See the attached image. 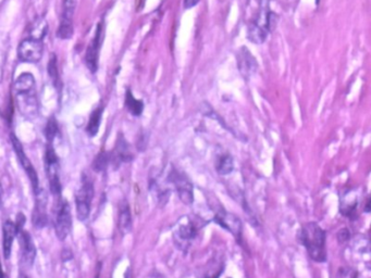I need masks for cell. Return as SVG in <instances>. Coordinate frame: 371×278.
<instances>
[{"instance_id": "cell-1", "label": "cell", "mask_w": 371, "mask_h": 278, "mask_svg": "<svg viewBox=\"0 0 371 278\" xmlns=\"http://www.w3.org/2000/svg\"><path fill=\"white\" fill-rule=\"evenodd\" d=\"M326 239V231L315 222L304 224L298 231V240L301 245L305 247L309 256L317 263H324L327 261Z\"/></svg>"}, {"instance_id": "cell-2", "label": "cell", "mask_w": 371, "mask_h": 278, "mask_svg": "<svg viewBox=\"0 0 371 278\" xmlns=\"http://www.w3.org/2000/svg\"><path fill=\"white\" fill-rule=\"evenodd\" d=\"M93 197H94V185H93L92 179L89 176L83 175L82 176V186L75 195L77 219L82 222L89 219Z\"/></svg>"}, {"instance_id": "cell-3", "label": "cell", "mask_w": 371, "mask_h": 278, "mask_svg": "<svg viewBox=\"0 0 371 278\" xmlns=\"http://www.w3.org/2000/svg\"><path fill=\"white\" fill-rule=\"evenodd\" d=\"M45 168L47 173V177L49 179V187L50 192L57 198H61V183L59 178V160L58 156L55 151L53 146L49 145L46 149L45 153Z\"/></svg>"}, {"instance_id": "cell-4", "label": "cell", "mask_w": 371, "mask_h": 278, "mask_svg": "<svg viewBox=\"0 0 371 278\" xmlns=\"http://www.w3.org/2000/svg\"><path fill=\"white\" fill-rule=\"evenodd\" d=\"M168 182L173 185L180 200L184 204L189 205L194 202L193 184L189 182V179L184 174L173 168L168 175Z\"/></svg>"}, {"instance_id": "cell-5", "label": "cell", "mask_w": 371, "mask_h": 278, "mask_svg": "<svg viewBox=\"0 0 371 278\" xmlns=\"http://www.w3.org/2000/svg\"><path fill=\"white\" fill-rule=\"evenodd\" d=\"M44 44L43 40L27 38L24 39L18 48V56L22 62L37 63L43 58Z\"/></svg>"}, {"instance_id": "cell-6", "label": "cell", "mask_w": 371, "mask_h": 278, "mask_svg": "<svg viewBox=\"0 0 371 278\" xmlns=\"http://www.w3.org/2000/svg\"><path fill=\"white\" fill-rule=\"evenodd\" d=\"M72 227V214L69 202L66 200H59V207L56 213L55 229L59 240H64L69 236Z\"/></svg>"}, {"instance_id": "cell-7", "label": "cell", "mask_w": 371, "mask_h": 278, "mask_svg": "<svg viewBox=\"0 0 371 278\" xmlns=\"http://www.w3.org/2000/svg\"><path fill=\"white\" fill-rule=\"evenodd\" d=\"M11 142L14 149V152L17 154L18 160L21 164V167L25 171V173L28 174V176L31 181V184H32V187L35 194H37L40 188H39V179H38V175L37 172L35 171V168L33 167V164L31 163L30 159L27 157V154L24 152V149L22 147V143L20 142L19 139L15 137L13 134H11Z\"/></svg>"}, {"instance_id": "cell-8", "label": "cell", "mask_w": 371, "mask_h": 278, "mask_svg": "<svg viewBox=\"0 0 371 278\" xmlns=\"http://www.w3.org/2000/svg\"><path fill=\"white\" fill-rule=\"evenodd\" d=\"M19 243L21 248V263L22 265L32 266L36 257V247L32 237L25 230L19 231Z\"/></svg>"}, {"instance_id": "cell-9", "label": "cell", "mask_w": 371, "mask_h": 278, "mask_svg": "<svg viewBox=\"0 0 371 278\" xmlns=\"http://www.w3.org/2000/svg\"><path fill=\"white\" fill-rule=\"evenodd\" d=\"M101 40H102V25L98 24L96 28L95 37L94 39H93L90 47L87 48L86 55H85L86 65L92 73H95L97 69H98V51L100 49Z\"/></svg>"}, {"instance_id": "cell-10", "label": "cell", "mask_w": 371, "mask_h": 278, "mask_svg": "<svg viewBox=\"0 0 371 278\" xmlns=\"http://www.w3.org/2000/svg\"><path fill=\"white\" fill-rule=\"evenodd\" d=\"M215 222L219 224L221 227H223L224 229L230 231L236 239L240 238V236L242 234V222L238 216L221 209L215 216Z\"/></svg>"}, {"instance_id": "cell-11", "label": "cell", "mask_w": 371, "mask_h": 278, "mask_svg": "<svg viewBox=\"0 0 371 278\" xmlns=\"http://www.w3.org/2000/svg\"><path fill=\"white\" fill-rule=\"evenodd\" d=\"M36 195V204L33 212V225L37 228H43L48 223L47 213H46V205H47V195L43 190Z\"/></svg>"}, {"instance_id": "cell-12", "label": "cell", "mask_w": 371, "mask_h": 278, "mask_svg": "<svg viewBox=\"0 0 371 278\" xmlns=\"http://www.w3.org/2000/svg\"><path fill=\"white\" fill-rule=\"evenodd\" d=\"M239 69L245 79H249L251 74H254L257 70V63L249 51L246 48H243L240 51V59H239Z\"/></svg>"}, {"instance_id": "cell-13", "label": "cell", "mask_w": 371, "mask_h": 278, "mask_svg": "<svg viewBox=\"0 0 371 278\" xmlns=\"http://www.w3.org/2000/svg\"><path fill=\"white\" fill-rule=\"evenodd\" d=\"M2 233H3V235H2V237H3V246H2L3 247V256H4V259H8L10 254H11L12 245H13L15 236L18 235L17 226H15V224L13 222H11V221L8 220L3 224Z\"/></svg>"}, {"instance_id": "cell-14", "label": "cell", "mask_w": 371, "mask_h": 278, "mask_svg": "<svg viewBox=\"0 0 371 278\" xmlns=\"http://www.w3.org/2000/svg\"><path fill=\"white\" fill-rule=\"evenodd\" d=\"M18 107L24 115H32L37 112V102H36L35 92L31 91L27 94H17Z\"/></svg>"}, {"instance_id": "cell-15", "label": "cell", "mask_w": 371, "mask_h": 278, "mask_svg": "<svg viewBox=\"0 0 371 278\" xmlns=\"http://www.w3.org/2000/svg\"><path fill=\"white\" fill-rule=\"evenodd\" d=\"M118 226L123 235L131 230L132 228V215L130 211V205L123 200L119 207V215H118Z\"/></svg>"}, {"instance_id": "cell-16", "label": "cell", "mask_w": 371, "mask_h": 278, "mask_svg": "<svg viewBox=\"0 0 371 278\" xmlns=\"http://www.w3.org/2000/svg\"><path fill=\"white\" fill-rule=\"evenodd\" d=\"M111 158H115L119 162H131L133 160L131 147L123 136H119V138H118L115 148V154L111 156Z\"/></svg>"}, {"instance_id": "cell-17", "label": "cell", "mask_w": 371, "mask_h": 278, "mask_svg": "<svg viewBox=\"0 0 371 278\" xmlns=\"http://www.w3.org/2000/svg\"><path fill=\"white\" fill-rule=\"evenodd\" d=\"M34 88L35 79L31 73H22L14 82V89L17 94H27V92L34 91Z\"/></svg>"}, {"instance_id": "cell-18", "label": "cell", "mask_w": 371, "mask_h": 278, "mask_svg": "<svg viewBox=\"0 0 371 278\" xmlns=\"http://www.w3.org/2000/svg\"><path fill=\"white\" fill-rule=\"evenodd\" d=\"M102 111L104 109L102 108H97L96 110L93 111L92 115L90 117L89 124L86 126V133L89 134V136L94 137L97 135V133L99 131L100 127V123H101V117H102Z\"/></svg>"}, {"instance_id": "cell-19", "label": "cell", "mask_w": 371, "mask_h": 278, "mask_svg": "<svg viewBox=\"0 0 371 278\" xmlns=\"http://www.w3.org/2000/svg\"><path fill=\"white\" fill-rule=\"evenodd\" d=\"M233 158L230 154H222L216 161V169L221 175H228L233 171Z\"/></svg>"}, {"instance_id": "cell-20", "label": "cell", "mask_w": 371, "mask_h": 278, "mask_svg": "<svg viewBox=\"0 0 371 278\" xmlns=\"http://www.w3.org/2000/svg\"><path fill=\"white\" fill-rule=\"evenodd\" d=\"M267 33V28L261 27L258 23H254L248 28V39L255 44H260L266 39Z\"/></svg>"}, {"instance_id": "cell-21", "label": "cell", "mask_w": 371, "mask_h": 278, "mask_svg": "<svg viewBox=\"0 0 371 278\" xmlns=\"http://www.w3.org/2000/svg\"><path fill=\"white\" fill-rule=\"evenodd\" d=\"M125 106L127 108V110L131 112V114L135 115V116H140L142 114L143 110H144L143 101L135 99L130 90H127V92H126Z\"/></svg>"}, {"instance_id": "cell-22", "label": "cell", "mask_w": 371, "mask_h": 278, "mask_svg": "<svg viewBox=\"0 0 371 278\" xmlns=\"http://www.w3.org/2000/svg\"><path fill=\"white\" fill-rule=\"evenodd\" d=\"M111 162V154L109 152L102 151L99 154H97L96 158L93 161V169L95 172H104L105 169H107L109 163Z\"/></svg>"}, {"instance_id": "cell-23", "label": "cell", "mask_w": 371, "mask_h": 278, "mask_svg": "<svg viewBox=\"0 0 371 278\" xmlns=\"http://www.w3.org/2000/svg\"><path fill=\"white\" fill-rule=\"evenodd\" d=\"M47 22H46L44 19H38L37 21H35L32 27H31V38L43 40L46 34H47Z\"/></svg>"}, {"instance_id": "cell-24", "label": "cell", "mask_w": 371, "mask_h": 278, "mask_svg": "<svg viewBox=\"0 0 371 278\" xmlns=\"http://www.w3.org/2000/svg\"><path fill=\"white\" fill-rule=\"evenodd\" d=\"M197 226L194 222H189L188 224L180 226V228H179L180 238L184 240H190L195 238L198 233V229L200 228V227H197Z\"/></svg>"}, {"instance_id": "cell-25", "label": "cell", "mask_w": 371, "mask_h": 278, "mask_svg": "<svg viewBox=\"0 0 371 278\" xmlns=\"http://www.w3.org/2000/svg\"><path fill=\"white\" fill-rule=\"evenodd\" d=\"M76 3H77V0H64L61 22L73 23V15L75 12Z\"/></svg>"}, {"instance_id": "cell-26", "label": "cell", "mask_w": 371, "mask_h": 278, "mask_svg": "<svg viewBox=\"0 0 371 278\" xmlns=\"http://www.w3.org/2000/svg\"><path fill=\"white\" fill-rule=\"evenodd\" d=\"M48 74L49 76L51 77V80H53L55 86L57 87V88H59L60 87V79H59V71H58V64H57V58L55 55H51L50 59H49V62H48Z\"/></svg>"}, {"instance_id": "cell-27", "label": "cell", "mask_w": 371, "mask_h": 278, "mask_svg": "<svg viewBox=\"0 0 371 278\" xmlns=\"http://www.w3.org/2000/svg\"><path fill=\"white\" fill-rule=\"evenodd\" d=\"M58 133H59V126H58V123H57V120L55 117H50L47 122V125H46L45 127L46 138H47V140L49 142H51Z\"/></svg>"}, {"instance_id": "cell-28", "label": "cell", "mask_w": 371, "mask_h": 278, "mask_svg": "<svg viewBox=\"0 0 371 278\" xmlns=\"http://www.w3.org/2000/svg\"><path fill=\"white\" fill-rule=\"evenodd\" d=\"M57 36L61 39H69L73 36V23L60 22Z\"/></svg>"}, {"instance_id": "cell-29", "label": "cell", "mask_w": 371, "mask_h": 278, "mask_svg": "<svg viewBox=\"0 0 371 278\" xmlns=\"http://www.w3.org/2000/svg\"><path fill=\"white\" fill-rule=\"evenodd\" d=\"M337 278H357V272L349 267H341L338 271Z\"/></svg>"}, {"instance_id": "cell-30", "label": "cell", "mask_w": 371, "mask_h": 278, "mask_svg": "<svg viewBox=\"0 0 371 278\" xmlns=\"http://www.w3.org/2000/svg\"><path fill=\"white\" fill-rule=\"evenodd\" d=\"M337 238L339 240L340 244H344L347 243V241L350 239V233L347 228H342L339 230V233L337 235Z\"/></svg>"}, {"instance_id": "cell-31", "label": "cell", "mask_w": 371, "mask_h": 278, "mask_svg": "<svg viewBox=\"0 0 371 278\" xmlns=\"http://www.w3.org/2000/svg\"><path fill=\"white\" fill-rule=\"evenodd\" d=\"M24 223H25V216H24L22 213H19L18 216H17V222L14 223L15 226H17L18 234H19V231H21V230L23 229Z\"/></svg>"}, {"instance_id": "cell-32", "label": "cell", "mask_w": 371, "mask_h": 278, "mask_svg": "<svg viewBox=\"0 0 371 278\" xmlns=\"http://www.w3.org/2000/svg\"><path fill=\"white\" fill-rule=\"evenodd\" d=\"M70 252L71 251H69V250H64L62 252V260L64 262H66V261H69L70 259H72V253H70Z\"/></svg>"}, {"instance_id": "cell-33", "label": "cell", "mask_w": 371, "mask_h": 278, "mask_svg": "<svg viewBox=\"0 0 371 278\" xmlns=\"http://www.w3.org/2000/svg\"><path fill=\"white\" fill-rule=\"evenodd\" d=\"M3 270H2V265H1V261H0V278H3Z\"/></svg>"}, {"instance_id": "cell-34", "label": "cell", "mask_w": 371, "mask_h": 278, "mask_svg": "<svg viewBox=\"0 0 371 278\" xmlns=\"http://www.w3.org/2000/svg\"><path fill=\"white\" fill-rule=\"evenodd\" d=\"M2 193H3V189H2V186H1V183H0V199H1V197H2Z\"/></svg>"}, {"instance_id": "cell-35", "label": "cell", "mask_w": 371, "mask_h": 278, "mask_svg": "<svg viewBox=\"0 0 371 278\" xmlns=\"http://www.w3.org/2000/svg\"><path fill=\"white\" fill-rule=\"evenodd\" d=\"M155 278H166V277L162 276V275H160V274H157V276H156V277H155Z\"/></svg>"}, {"instance_id": "cell-36", "label": "cell", "mask_w": 371, "mask_h": 278, "mask_svg": "<svg viewBox=\"0 0 371 278\" xmlns=\"http://www.w3.org/2000/svg\"><path fill=\"white\" fill-rule=\"evenodd\" d=\"M20 278H29V277H28L27 275H24V274H23V273H22V274H21V275H20Z\"/></svg>"}]
</instances>
